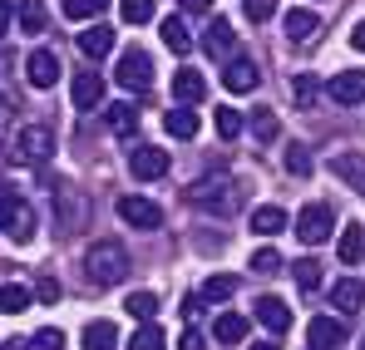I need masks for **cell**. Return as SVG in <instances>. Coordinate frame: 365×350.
Wrapping results in <instances>:
<instances>
[{"instance_id": "obj_1", "label": "cell", "mask_w": 365, "mask_h": 350, "mask_svg": "<svg viewBox=\"0 0 365 350\" xmlns=\"http://www.w3.org/2000/svg\"><path fill=\"white\" fill-rule=\"evenodd\" d=\"M84 277L94 282V287H119L123 277H128V252H123V242H94L89 252H84Z\"/></svg>"}, {"instance_id": "obj_2", "label": "cell", "mask_w": 365, "mask_h": 350, "mask_svg": "<svg viewBox=\"0 0 365 350\" xmlns=\"http://www.w3.org/2000/svg\"><path fill=\"white\" fill-rule=\"evenodd\" d=\"M187 202L202 207V212H212V217H232L242 197H237V182L227 173H212V177H197V182L187 187Z\"/></svg>"}, {"instance_id": "obj_3", "label": "cell", "mask_w": 365, "mask_h": 350, "mask_svg": "<svg viewBox=\"0 0 365 350\" xmlns=\"http://www.w3.org/2000/svg\"><path fill=\"white\" fill-rule=\"evenodd\" d=\"M0 232L10 237V242H20V247L35 237V212H30V202H25L15 187H5V182H0Z\"/></svg>"}, {"instance_id": "obj_4", "label": "cell", "mask_w": 365, "mask_h": 350, "mask_svg": "<svg viewBox=\"0 0 365 350\" xmlns=\"http://www.w3.org/2000/svg\"><path fill=\"white\" fill-rule=\"evenodd\" d=\"M50 153H55V133H50L45 123H25V128L15 133V143H10V158H15V163H25V168L45 163Z\"/></svg>"}, {"instance_id": "obj_5", "label": "cell", "mask_w": 365, "mask_h": 350, "mask_svg": "<svg viewBox=\"0 0 365 350\" xmlns=\"http://www.w3.org/2000/svg\"><path fill=\"white\" fill-rule=\"evenodd\" d=\"M331 232H336V212L326 202H311L297 212V242L302 247H321V242H331Z\"/></svg>"}, {"instance_id": "obj_6", "label": "cell", "mask_w": 365, "mask_h": 350, "mask_svg": "<svg viewBox=\"0 0 365 350\" xmlns=\"http://www.w3.org/2000/svg\"><path fill=\"white\" fill-rule=\"evenodd\" d=\"M114 79H119L123 89L143 94V89L153 84V59L143 55V50H123V55H119V64H114Z\"/></svg>"}, {"instance_id": "obj_7", "label": "cell", "mask_w": 365, "mask_h": 350, "mask_svg": "<svg viewBox=\"0 0 365 350\" xmlns=\"http://www.w3.org/2000/svg\"><path fill=\"white\" fill-rule=\"evenodd\" d=\"M119 217L128 222V227H138V232H153V227H163V207H158V202H148V197H138V192L119 197Z\"/></svg>"}, {"instance_id": "obj_8", "label": "cell", "mask_w": 365, "mask_h": 350, "mask_svg": "<svg viewBox=\"0 0 365 350\" xmlns=\"http://www.w3.org/2000/svg\"><path fill=\"white\" fill-rule=\"evenodd\" d=\"M128 173L138 177V182H153V177L168 173V153L153 148V143H138V148L128 153Z\"/></svg>"}, {"instance_id": "obj_9", "label": "cell", "mask_w": 365, "mask_h": 350, "mask_svg": "<svg viewBox=\"0 0 365 350\" xmlns=\"http://www.w3.org/2000/svg\"><path fill=\"white\" fill-rule=\"evenodd\" d=\"M25 79H30L35 89H55V84H60V59L50 55V50H30V59H25Z\"/></svg>"}, {"instance_id": "obj_10", "label": "cell", "mask_w": 365, "mask_h": 350, "mask_svg": "<svg viewBox=\"0 0 365 350\" xmlns=\"http://www.w3.org/2000/svg\"><path fill=\"white\" fill-rule=\"evenodd\" d=\"M252 311H257V321H262L272 336H287V331H292V306H287L282 296H262Z\"/></svg>"}, {"instance_id": "obj_11", "label": "cell", "mask_w": 365, "mask_h": 350, "mask_svg": "<svg viewBox=\"0 0 365 350\" xmlns=\"http://www.w3.org/2000/svg\"><path fill=\"white\" fill-rule=\"evenodd\" d=\"M346 341V326L336 321V316H316L311 326H306V346L311 350H336Z\"/></svg>"}, {"instance_id": "obj_12", "label": "cell", "mask_w": 365, "mask_h": 350, "mask_svg": "<svg viewBox=\"0 0 365 350\" xmlns=\"http://www.w3.org/2000/svg\"><path fill=\"white\" fill-rule=\"evenodd\" d=\"M222 69H227V74H222L227 94H252V89H257V64H252L247 55H232Z\"/></svg>"}, {"instance_id": "obj_13", "label": "cell", "mask_w": 365, "mask_h": 350, "mask_svg": "<svg viewBox=\"0 0 365 350\" xmlns=\"http://www.w3.org/2000/svg\"><path fill=\"white\" fill-rule=\"evenodd\" d=\"M202 50L217 59V64H227V59H232V50H237L232 25H227V20H212V25H207V35H202Z\"/></svg>"}, {"instance_id": "obj_14", "label": "cell", "mask_w": 365, "mask_h": 350, "mask_svg": "<svg viewBox=\"0 0 365 350\" xmlns=\"http://www.w3.org/2000/svg\"><path fill=\"white\" fill-rule=\"evenodd\" d=\"M69 99H74V109H99V99H104V74H74V84H69Z\"/></svg>"}, {"instance_id": "obj_15", "label": "cell", "mask_w": 365, "mask_h": 350, "mask_svg": "<svg viewBox=\"0 0 365 350\" xmlns=\"http://www.w3.org/2000/svg\"><path fill=\"white\" fill-rule=\"evenodd\" d=\"M331 173L341 177L351 192L365 197V153H336V158H331Z\"/></svg>"}, {"instance_id": "obj_16", "label": "cell", "mask_w": 365, "mask_h": 350, "mask_svg": "<svg viewBox=\"0 0 365 350\" xmlns=\"http://www.w3.org/2000/svg\"><path fill=\"white\" fill-rule=\"evenodd\" d=\"M202 94H207V79H202L197 69H178V74H173V99H178L182 109L202 104Z\"/></svg>"}, {"instance_id": "obj_17", "label": "cell", "mask_w": 365, "mask_h": 350, "mask_svg": "<svg viewBox=\"0 0 365 350\" xmlns=\"http://www.w3.org/2000/svg\"><path fill=\"white\" fill-rule=\"evenodd\" d=\"M331 99L336 104H361L365 99V69H346L331 79Z\"/></svg>"}, {"instance_id": "obj_18", "label": "cell", "mask_w": 365, "mask_h": 350, "mask_svg": "<svg viewBox=\"0 0 365 350\" xmlns=\"http://www.w3.org/2000/svg\"><path fill=\"white\" fill-rule=\"evenodd\" d=\"M84 350H119V326L114 321H89L84 336H79Z\"/></svg>"}, {"instance_id": "obj_19", "label": "cell", "mask_w": 365, "mask_h": 350, "mask_svg": "<svg viewBox=\"0 0 365 350\" xmlns=\"http://www.w3.org/2000/svg\"><path fill=\"white\" fill-rule=\"evenodd\" d=\"M212 336H217L222 346H242L247 341V316L242 311H222V316L212 321Z\"/></svg>"}, {"instance_id": "obj_20", "label": "cell", "mask_w": 365, "mask_h": 350, "mask_svg": "<svg viewBox=\"0 0 365 350\" xmlns=\"http://www.w3.org/2000/svg\"><path fill=\"white\" fill-rule=\"evenodd\" d=\"M336 252H341L346 267H361V257H365V227H361V222H346V232H341V242H336Z\"/></svg>"}, {"instance_id": "obj_21", "label": "cell", "mask_w": 365, "mask_h": 350, "mask_svg": "<svg viewBox=\"0 0 365 350\" xmlns=\"http://www.w3.org/2000/svg\"><path fill=\"white\" fill-rule=\"evenodd\" d=\"M331 306H336V311H361L365 306V287L356 282V277H341V282L331 287Z\"/></svg>"}, {"instance_id": "obj_22", "label": "cell", "mask_w": 365, "mask_h": 350, "mask_svg": "<svg viewBox=\"0 0 365 350\" xmlns=\"http://www.w3.org/2000/svg\"><path fill=\"white\" fill-rule=\"evenodd\" d=\"M282 227H287V212H282L277 202H262V207L252 212V232H257V237H267V242H272Z\"/></svg>"}, {"instance_id": "obj_23", "label": "cell", "mask_w": 365, "mask_h": 350, "mask_svg": "<svg viewBox=\"0 0 365 350\" xmlns=\"http://www.w3.org/2000/svg\"><path fill=\"white\" fill-rule=\"evenodd\" d=\"M55 202H60V227H64V232H69V227H79V222H84V212H89V207H84V197H79L74 187H60V192H55Z\"/></svg>"}, {"instance_id": "obj_24", "label": "cell", "mask_w": 365, "mask_h": 350, "mask_svg": "<svg viewBox=\"0 0 365 350\" xmlns=\"http://www.w3.org/2000/svg\"><path fill=\"white\" fill-rule=\"evenodd\" d=\"M79 50H84L89 59H104L109 50H114V30H109V25H89V30L79 35Z\"/></svg>"}, {"instance_id": "obj_25", "label": "cell", "mask_w": 365, "mask_h": 350, "mask_svg": "<svg viewBox=\"0 0 365 350\" xmlns=\"http://www.w3.org/2000/svg\"><path fill=\"white\" fill-rule=\"evenodd\" d=\"M316 30H321V15H316V10H306V5L287 10V35H292V40H311Z\"/></svg>"}, {"instance_id": "obj_26", "label": "cell", "mask_w": 365, "mask_h": 350, "mask_svg": "<svg viewBox=\"0 0 365 350\" xmlns=\"http://www.w3.org/2000/svg\"><path fill=\"white\" fill-rule=\"evenodd\" d=\"M232 292H237V277H222V272H217V277L202 282L197 301H202V306H222V301H232Z\"/></svg>"}, {"instance_id": "obj_27", "label": "cell", "mask_w": 365, "mask_h": 350, "mask_svg": "<svg viewBox=\"0 0 365 350\" xmlns=\"http://www.w3.org/2000/svg\"><path fill=\"white\" fill-rule=\"evenodd\" d=\"M15 20H20L25 35H45V20H50V15H45V0H20V5H15Z\"/></svg>"}, {"instance_id": "obj_28", "label": "cell", "mask_w": 365, "mask_h": 350, "mask_svg": "<svg viewBox=\"0 0 365 350\" xmlns=\"http://www.w3.org/2000/svg\"><path fill=\"white\" fill-rule=\"evenodd\" d=\"M163 128H168L173 138H197V114L178 104V109H168V114H163Z\"/></svg>"}, {"instance_id": "obj_29", "label": "cell", "mask_w": 365, "mask_h": 350, "mask_svg": "<svg viewBox=\"0 0 365 350\" xmlns=\"http://www.w3.org/2000/svg\"><path fill=\"white\" fill-rule=\"evenodd\" d=\"M212 123H217V138H237L247 128V114L242 109H232V104H222L217 114H212Z\"/></svg>"}, {"instance_id": "obj_30", "label": "cell", "mask_w": 365, "mask_h": 350, "mask_svg": "<svg viewBox=\"0 0 365 350\" xmlns=\"http://www.w3.org/2000/svg\"><path fill=\"white\" fill-rule=\"evenodd\" d=\"M123 311H128L133 321H143V326H148V321L158 316V296H153V292H133L128 301H123Z\"/></svg>"}, {"instance_id": "obj_31", "label": "cell", "mask_w": 365, "mask_h": 350, "mask_svg": "<svg viewBox=\"0 0 365 350\" xmlns=\"http://www.w3.org/2000/svg\"><path fill=\"white\" fill-rule=\"evenodd\" d=\"M109 128H114L119 138H128V133L138 128V109H133L128 99H123V104H109Z\"/></svg>"}, {"instance_id": "obj_32", "label": "cell", "mask_w": 365, "mask_h": 350, "mask_svg": "<svg viewBox=\"0 0 365 350\" xmlns=\"http://www.w3.org/2000/svg\"><path fill=\"white\" fill-rule=\"evenodd\" d=\"M163 45H168L173 55H187V45H192V35H187V25H182L178 15H168V20H163Z\"/></svg>"}, {"instance_id": "obj_33", "label": "cell", "mask_w": 365, "mask_h": 350, "mask_svg": "<svg viewBox=\"0 0 365 350\" xmlns=\"http://www.w3.org/2000/svg\"><path fill=\"white\" fill-rule=\"evenodd\" d=\"M25 306H30V292H25L20 282H5V287H0V311H10V316H20Z\"/></svg>"}, {"instance_id": "obj_34", "label": "cell", "mask_w": 365, "mask_h": 350, "mask_svg": "<svg viewBox=\"0 0 365 350\" xmlns=\"http://www.w3.org/2000/svg\"><path fill=\"white\" fill-rule=\"evenodd\" d=\"M252 272H257V277H272V272H282V252H277L272 242H267V247H257V252H252Z\"/></svg>"}, {"instance_id": "obj_35", "label": "cell", "mask_w": 365, "mask_h": 350, "mask_svg": "<svg viewBox=\"0 0 365 350\" xmlns=\"http://www.w3.org/2000/svg\"><path fill=\"white\" fill-rule=\"evenodd\" d=\"M292 277H297V287H302V292H321V282H326V277H321V267H316L311 257H302V262L292 267Z\"/></svg>"}, {"instance_id": "obj_36", "label": "cell", "mask_w": 365, "mask_h": 350, "mask_svg": "<svg viewBox=\"0 0 365 350\" xmlns=\"http://www.w3.org/2000/svg\"><path fill=\"white\" fill-rule=\"evenodd\" d=\"M163 346H168V336H163L153 321H148V326H138V331H133V341H128V350H163Z\"/></svg>"}, {"instance_id": "obj_37", "label": "cell", "mask_w": 365, "mask_h": 350, "mask_svg": "<svg viewBox=\"0 0 365 350\" xmlns=\"http://www.w3.org/2000/svg\"><path fill=\"white\" fill-rule=\"evenodd\" d=\"M119 15L128 25H148L153 20V0H119Z\"/></svg>"}, {"instance_id": "obj_38", "label": "cell", "mask_w": 365, "mask_h": 350, "mask_svg": "<svg viewBox=\"0 0 365 350\" xmlns=\"http://www.w3.org/2000/svg\"><path fill=\"white\" fill-rule=\"evenodd\" d=\"M25 350H64V331H60V326H45V331L30 336V346H25Z\"/></svg>"}, {"instance_id": "obj_39", "label": "cell", "mask_w": 365, "mask_h": 350, "mask_svg": "<svg viewBox=\"0 0 365 350\" xmlns=\"http://www.w3.org/2000/svg\"><path fill=\"white\" fill-rule=\"evenodd\" d=\"M287 173H292V177L311 173V153H306V143H292V148H287Z\"/></svg>"}, {"instance_id": "obj_40", "label": "cell", "mask_w": 365, "mask_h": 350, "mask_svg": "<svg viewBox=\"0 0 365 350\" xmlns=\"http://www.w3.org/2000/svg\"><path fill=\"white\" fill-rule=\"evenodd\" d=\"M247 128H252V133H257L262 143H272V138L282 133V123H277L272 114H252V118H247Z\"/></svg>"}, {"instance_id": "obj_41", "label": "cell", "mask_w": 365, "mask_h": 350, "mask_svg": "<svg viewBox=\"0 0 365 350\" xmlns=\"http://www.w3.org/2000/svg\"><path fill=\"white\" fill-rule=\"evenodd\" d=\"M104 10V0H64V15L69 20H94Z\"/></svg>"}, {"instance_id": "obj_42", "label": "cell", "mask_w": 365, "mask_h": 350, "mask_svg": "<svg viewBox=\"0 0 365 350\" xmlns=\"http://www.w3.org/2000/svg\"><path fill=\"white\" fill-rule=\"evenodd\" d=\"M292 94H297L302 104H316V94H321V84H316V74H297V84H292Z\"/></svg>"}, {"instance_id": "obj_43", "label": "cell", "mask_w": 365, "mask_h": 350, "mask_svg": "<svg viewBox=\"0 0 365 350\" xmlns=\"http://www.w3.org/2000/svg\"><path fill=\"white\" fill-rule=\"evenodd\" d=\"M272 15H277V0H247V20L262 25V20H272Z\"/></svg>"}, {"instance_id": "obj_44", "label": "cell", "mask_w": 365, "mask_h": 350, "mask_svg": "<svg viewBox=\"0 0 365 350\" xmlns=\"http://www.w3.org/2000/svg\"><path fill=\"white\" fill-rule=\"evenodd\" d=\"M35 296H40V301H60V282H55V277H40Z\"/></svg>"}, {"instance_id": "obj_45", "label": "cell", "mask_w": 365, "mask_h": 350, "mask_svg": "<svg viewBox=\"0 0 365 350\" xmlns=\"http://www.w3.org/2000/svg\"><path fill=\"white\" fill-rule=\"evenodd\" d=\"M178 350H207L202 331H192V326H187V331H182V341H178Z\"/></svg>"}, {"instance_id": "obj_46", "label": "cell", "mask_w": 365, "mask_h": 350, "mask_svg": "<svg viewBox=\"0 0 365 350\" xmlns=\"http://www.w3.org/2000/svg\"><path fill=\"white\" fill-rule=\"evenodd\" d=\"M197 311H202V301H197V296H182V316H187V321H192V316H197Z\"/></svg>"}, {"instance_id": "obj_47", "label": "cell", "mask_w": 365, "mask_h": 350, "mask_svg": "<svg viewBox=\"0 0 365 350\" xmlns=\"http://www.w3.org/2000/svg\"><path fill=\"white\" fill-rule=\"evenodd\" d=\"M10 15H15V5H10V0H0V35L10 30Z\"/></svg>"}, {"instance_id": "obj_48", "label": "cell", "mask_w": 365, "mask_h": 350, "mask_svg": "<svg viewBox=\"0 0 365 350\" xmlns=\"http://www.w3.org/2000/svg\"><path fill=\"white\" fill-rule=\"evenodd\" d=\"M182 10H192V15H202V10H212V0H182Z\"/></svg>"}, {"instance_id": "obj_49", "label": "cell", "mask_w": 365, "mask_h": 350, "mask_svg": "<svg viewBox=\"0 0 365 350\" xmlns=\"http://www.w3.org/2000/svg\"><path fill=\"white\" fill-rule=\"evenodd\" d=\"M351 45H356V50H361V55H365V20H361V25H356V30H351Z\"/></svg>"}, {"instance_id": "obj_50", "label": "cell", "mask_w": 365, "mask_h": 350, "mask_svg": "<svg viewBox=\"0 0 365 350\" xmlns=\"http://www.w3.org/2000/svg\"><path fill=\"white\" fill-rule=\"evenodd\" d=\"M0 350H25V341H0Z\"/></svg>"}, {"instance_id": "obj_51", "label": "cell", "mask_w": 365, "mask_h": 350, "mask_svg": "<svg viewBox=\"0 0 365 350\" xmlns=\"http://www.w3.org/2000/svg\"><path fill=\"white\" fill-rule=\"evenodd\" d=\"M247 350H277V346L272 341H257V346H247Z\"/></svg>"}, {"instance_id": "obj_52", "label": "cell", "mask_w": 365, "mask_h": 350, "mask_svg": "<svg viewBox=\"0 0 365 350\" xmlns=\"http://www.w3.org/2000/svg\"><path fill=\"white\" fill-rule=\"evenodd\" d=\"M361 350H365V336H361Z\"/></svg>"}]
</instances>
